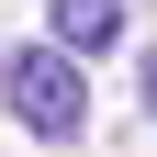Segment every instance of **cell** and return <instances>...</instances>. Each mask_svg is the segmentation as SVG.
<instances>
[{
  "label": "cell",
  "mask_w": 157,
  "mask_h": 157,
  "mask_svg": "<svg viewBox=\"0 0 157 157\" xmlns=\"http://www.w3.org/2000/svg\"><path fill=\"white\" fill-rule=\"evenodd\" d=\"M0 101L23 112V135H90V56L23 45L11 67H0Z\"/></svg>",
  "instance_id": "6da1fadb"
},
{
  "label": "cell",
  "mask_w": 157,
  "mask_h": 157,
  "mask_svg": "<svg viewBox=\"0 0 157 157\" xmlns=\"http://www.w3.org/2000/svg\"><path fill=\"white\" fill-rule=\"evenodd\" d=\"M45 23H56L67 56H101L112 34H124V0H45Z\"/></svg>",
  "instance_id": "7a4b0ae2"
},
{
  "label": "cell",
  "mask_w": 157,
  "mask_h": 157,
  "mask_svg": "<svg viewBox=\"0 0 157 157\" xmlns=\"http://www.w3.org/2000/svg\"><path fill=\"white\" fill-rule=\"evenodd\" d=\"M135 90H146V112H157V45H146V67H135Z\"/></svg>",
  "instance_id": "3957f363"
}]
</instances>
